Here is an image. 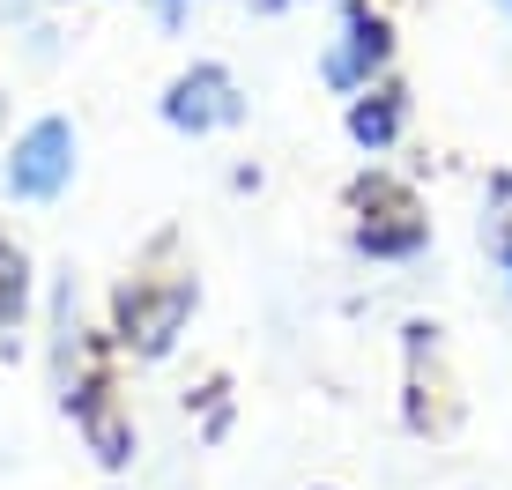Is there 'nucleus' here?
I'll use <instances>...</instances> for the list:
<instances>
[{
    "label": "nucleus",
    "instance_id": "obj_9",
    "mask_svg": "<svg viewBox=\"0 0 512 490\" xmlns=\"http://www.w3.org/2000/svg\"><path fill=\"white\" fill-rule=\"evenodd\" d=\"M505 260H512V253H505Z\"/></svg>",
    "mask_w": 512,
    "mask_h": 490
},
{
    "label": "nucleus",
    "instance_id": "obj_6",
    "mask_svg": "<svg viewBox=\"0 0 512 490\" xmlns=\"http://www.w3.org/2000/svg\"><path fill=\"white\" fill-rule=\"evenodd\" d=\"M394 127H401V90H372L357 112H349V134H357L364 149H386V142H394Z\"/></svg>",
    "mask_w": 512,
    "mask_h": 490
},
{
    "label": "nucleus",
    "instance_id": "obj_5",
    "mask_svg": "<svg viewBox=\"0 0 512 490\" xmlns=\"http://www.w3.org/2000/svg\"><path fill=\"white\" fill-rule=\"evenodd\" d=\"M171 127H223V119H238V90L223 67H193V75H179V90H171Z\"/></svg>",
    "mask_w": 512,
    "mask_h": 490
},
{
    "label": "nucleus",
    "instance_id": "obj_1",
    "mask_svg": "<svg viewBox=\"0 0 512 490\" xmlns=\"http://www.w3.org/2000/svg\"><path fill=\"white\" fill-rule=\"evenodd\" d=\"M357 238H364V253H386V260H401V253H416L423 245V208L409 186H394V179H364L357 186Z\"/></svg>",
    "mask_w": 512,
    "mask_h": 490
},
{
    "label": "nucleus",
    "instance_id": "obj_3",
    "mask_svg": "<svg viewBox=\"0 0 512 490\" xmlns=\"http://www.w3.org/2000/svg\"><path fill=\"white\" fill-rule=\"evenodd\" d=\"M67 171H75V134H67L60 119H38V127L15 142V156H8V186L23 201H52L67 186Z\"/></svg>",
    "mask_w": 512,
    "mask_h": 490
},
{
    "label": "nucleus",
    "instance_id": "obj_4",
    "mask_svg": "<svg viewBox=\"0 0 512 490\" xmlns=\"http://www.w3.org/2000/svg\"><path fill=\"white\" fill-rule=\"evenodd\" d=\"M386 52H394L386 23L357 8V15L342 23V45L327 52V82H334V90H364V82H372V67H386Z\"/></svg>",
    "mask_w": 512,
    "mask_h": 490
},
{
    "label": "nucleus",
    "instance_id": "obj_8",
    "mask_svg": "<svg viewBox=\"0 0 512 490\" xmlns=\"http://www.w3.org/2000/svg\"><path fill=\"white\" fill-rule=\"evenodd\" d=\"M505 8H512V0H505Z\"/></svg>",
    "mask_w": 512,
    "mask_h": 490
},
{
    "label": "nucleus",
    "instance_id": "obj_7",
    "mask_svg": "<svg viewBox=\"0 0 512 490\" xmlns=\"http://www.w3.org/2000/svg\"><path fill=\"white\" fill-rule=\"evenodd\" d=\"M23 305V253L15 245H0V312Z\"/></svg>",
    "mask_w": 512,
    "mask_h": 490
},
{
    "label": "nucleus",
    "instance_id": "obj_2",
    "mask_svg": "<svg viewBox=\"0 0 512 490\" xmlns=\"http://www.w3.org/2000/svg\"><path fill=\"white\" fill-rule=\"evenodd\" d=\"M193 312V275H156V283H134L127 297H119V327H127L134 349H171V335H179V320Z\"/></svg>",
    "mask_w": 512,
    "mask_h": 490
}]
</instances>
